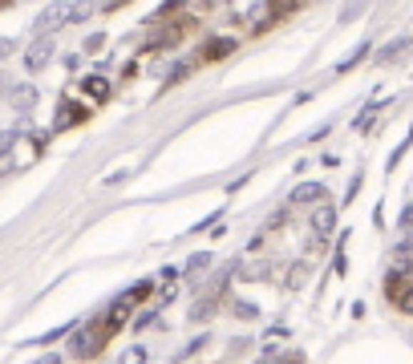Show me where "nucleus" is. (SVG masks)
<instances>
[{"mask_svg":"<svg viewBox=\"0 0 413 364\" xmlns=\"http://www.w3.org/2000/svg\"><path fill=\"white\" fill-rule=\"evenodd\" d=\"M9 101H13V110L29 113L33 105H37V89H33V85H13V89H9Z\"/></svg>","mask_w":413,"mask_h":364,"instance_id":"obj_7","label":"nucleus"},{"mask_svg":"<svg viewBox=\"0 0 413 364\" xmlns=\"http://www.w3.org/2000/svg\"><path fill=\"white\" fill-rule=\"evenodd\" d=\"M183 33H187V25H183V21H175V25L158 28V33L151 37V45H146V49H170V45H175V41L183 37Z\"/></svg>","mask_w":413,"mask_h":364,"instance_id":"obj_4","label":"nucleus"},{"mask_svg":"<svg viewBox=\"0 0 413 364\" xmlns=\"http://www.w3.org/2000/svg\"><path fill=\"white\" fill-rule=\"evenodd\" d=\"M81 89H86L93 101H106V98H110V81H106L101 73H89L86 81H81Z\"/></svg>","mask_w":413,"mask_h":364,"instance_id":"obj_10","label":"nucleus"},{"mask_svg":"<svg viewBox=\"0 0 413 364\" xmlns=\"http://www.w3.org/2000/svg\"><path fill=\"white\" fill-rule=\"evenodd\" d=\"M178 4H183V0H166L163 9H158V16H170V13H175V9H178Z\"/></svg>","mask_w":413,"mask_h":364,"instance_id":"obj_23","label":"nucleus"},{"mask_svg":"<svg viewBox=\"0 0 413 364\" xmlns=\"http://www.w3.org/2000/svg\"><path fill=\"white\" fill-rule=\"evenodd\" d=\"M325 182H300V187L288 194V202H325Z\"/></svg>","mask_w":413,"mask_h":364,"instance_id":"obj_6","label":"nucleus"},{"mask_svg":"<svg viewBox=\"0 0 413 364\" xmlns=\"http://www.w3.org/2000/svg\"><path fill=\"white\" fill-rule=\"evenodd\" d=\"M409 247H413V239H409V243H405V247H401V251H409Z\"/></svg>","mask_w":413,"mask_h":364,"instance_id":"obj_24","label":"nucleus"},{"mask_svg":"<svg viewBox=\"0 0 413 364\" xmlns=\"http://www.w3.org/2000/svg\"><path fill=\"white\" fill-rule=\"evenodd\" d=\"M86 118V110H77L73 101H61V110H57V122H53V130H69V126H77Z\"/></svg>","mask_w":413,"mask_h":364,"instance_id":"obj_8","label":"nucleus"},{"mask_svg":"<svg viewBox=\"0 0 413 364\" xmlns=\"http://www.w3.org/2000/svg\"><path fill=\"white\" fill-rule=\"evenodd\" d=\"M377 110H381V105H377V101H369V105H364V113L357 118V122H352V126H357V130H369V122L377 118Z\"/></svg>","mask_w":413,"mask_h":364,"instance_id":"obj_17","label":"nucleus"},{"mask_svg":"<svg viewBox=\"0 0 413 364\" xmlns=\"http://www.w3.org/2000/svg\"><path fill=\"white\" fill-rule=\"evenodd\" d=\"M409 45H413L409 37H397V41H389L385 49H377V53H373V61H377V69H381V65H393V61H397V57H401V53L409 49Z\"/></svg>","mask_w":413,"mask_h":364,"instance_id":"obj_5","label":"nucleus"},{"mask_svg":"<svg viewBox=\"0 0 413 364\" xmlns=\"http://www.w3.org/2000/svg\"><path fill=\"white\" fill-rule=\"evenodd\" d=\"M332 227H337V211H332V207H320V211L312 214V231L325 239V235H332Z\"/></svg>","mask_w":413,"mask_h":364,"instance_id":"obj_9","label":"nucleus"},{"mask_svg":"<svg viewBox=\"0 0 413 364\" xmlns=\"http://www.w3.org/2000/svg\"><path fill=\"white\" fill-rule=\"evenodd\" d=\"M211 312H215V296H207L203 303H195V308H190V320H207Z\"/></svg>","mask_w":413,"mask_h":364,"instance_id":"obj_16","label":"nucleus"},{"mask_svg":"<svg viewBox=\"0 0 413 364\" xmlns=\"http://www.w3.org/2000/svg\"><path fill=\"white\" fill-rule=\"evenodd\" d=\"M16 130H0V175L9 170V154H13V146H16Z\"/></svg>","mask_w":413,"mask_h":364,"instance_id":"obj_11","label":"nucleus"},{"mask_svg":"<svg viewBox=\"0 0 413 364\" xmlns=\"http://www.w3.org/2000/svg\"><path fill=\"white\" fill-rule=\"evenodd\" d=\"M69 25V4H49L45 13H37V21H33V28H37L41 37H49L53 28Z\"/></svg>","mask_w":413,"mask_h":364,"instance_id":"obj_2","label":"nucleus"},{"mask_svg":"<svg viewBox=\"0 0 413 364\" xmlns=\"http://www.w3.org/2000/svg\"><path fill=\"white\" fill-rule=\"evenodd\" d=\"M98 13V9H93V0H77V4H69V21H89V16Z\"/></svg>","mask_w":413,"mask_h":364,"instance_id":"obj_14","label":"nucleus"},{"mask_svg":"<svg viewBox=\"0 0 413 364\" xmlns=\"http://www.w3.org/2000/svg\"><path fill=\"white\" fill-rule=\"evenodd\" d=\"M49 61H53V41L49 37L33 41V45L25 49V69H29V73H41Z\"/></svg>","mask_w":413,"mask_h":364,"instance_id":"obj_3","label":"nucleus"},{"mask_svg":"<svg viewBox=\"0 0 413 364\" xmlns=\"http://www.w3.org/2000/svg\"><path fill=\"white\" fill-rule=\"evenodd\" d=\"M13 53H16V41L0 37V61H4V57H13Z\"/></svg>","mask_w":413,"mask_h":364,"instance_id":"obj_20","label":"nucleus"},{"mask_svg":"<svg viewBox=\"0 0 413 364\" xmlns=\"http://www.w3.org/2000/svg\"><path fill=\"white\" fill-rule=\"evenodd\" d=\"M401 227H405V231H409V227H413V202H409V207H405V211H401Z\"/></svg>","mask_w":413,"mask_h":364,"instance_id":"obj_22","label":"nucleus"},{"mask_svg":"<svg viewBox=\"0 0 413 364\" xmlns=\"http://www.w3.org/2000/svg\"><path fill=\"white\" fill-rule=\"evenodd\" d=\"M364 53H369V45H361V49H357V53H349V57H345V61L337 65V73H349V69H352V65H357V61H361Z\"/></svg>","mask_w":413,"mask_h":364,"instance_id":"obj_18","label":"nucleus"},{"mask_svg":"<svg viewBox=\"0 0 413 364\" xmlns=\"http://www.w3.org/2000/svg\"><path fill=\"white\" fill-rule=\"evenodd\" d=\"M142 360H146V348H138V344L122 352V364H142Z\"/></svg>","mask_w":413,"mask_h":364,"instance_id":"obj_19","label":"nucleus"},{"mask_svg":"<svg viewBox=\"0 0 413 364\" xmlns=\"http://www.w3.org/2000/svg\"><path fill=\"white\" fill-rule=\"evenodd\" d=\"M364 4H369V0H345V9H340V25H349V21H357V16L364 13Z\"/></svg>","mask_w":413,"mask_h":364,"instance_id":"obj_15","label":"nucleus"},{"mask_svg":"<svg viewBox=\"0 0 413 364\" xmlns=\"http://www.w3.org/2000/svg\"><path fill=\"white\" fill-rule=\"evenodd\" d=\"M235 49V41L231 37H223V41H211L207 49H203V61H215V57H227V53Z\"/></svg>","mask_w":413,"mask_h":364,"instance_id":"obj_12","label":"nucleus"},{"mask_svg":"<svg viewBox=\"0 0 413 364\" xmlns=\"http://www.w3.org/2000/svg\"><path fill=\"white\" fill-rule=\"evenodd\" d=\"M101 45H106V37H101V33H93V37L86 41V53H101Z\"/></svg>","mask_w":413,"mask_h":364,"instance_id":"obj_21","label":"nucleus"},{"mask_svg":"<svg viewBox=\"0 0 413 364\" xmlns=\"http://www.w3.org/2000/svg\"><path fill=\"white\" fill-rule=\"evenodd\" d=\"M207 264H211V255H207V251L190 255L187 264H183V276H187V279H195V276H199V271H203V267H207Z\"/></svg>","mask_w":413,"mask_h":364,"instance_id":"obj_13","label":"nucleus"},{"mask_svg":"<svg viewBox=\"0 0 413 364\" xmlns=\"http://www.w3.org/2000/svg\"><path fill=\"white\" fill-rule=\"evenodd\" d=\"M110 336H113V332L106 328V320L98 316L93 324H86V328H81V332L73 336V356H81V360H89V356H98V348H101V344H106Z\"/></svg>","mask_w":413,"mask_h":364,"instance_id":"obj_1","label":"nucleus"}]
</instances>
